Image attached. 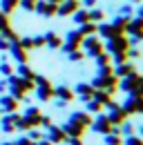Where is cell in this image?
<instances>
[{
    "instance_id": "obj_30",
    "label": "cell",
    "mask_w": 143,
    "mask_h": 145,
    "mask_svg": "<svg viewBox=\"0 0 143 145\" xmlns=\"http://www.w3.org/2000/svg\"><path fill=\"white\" fill-rule=\"evenodd\" d=\"M22 9H27V11H34V7H36V0H20L18 2Z\"/></svg>"
},
{
    "instance_id": "obj_6",
    "label": "cell",
    "mask_w": 143,
    "mask_h": 145,
    "mask_svg": "<svg viewBox=\"0 0 143 145\" xmlns=\"http://www.w3.org/2000/svg\"><path fill=\"white\" fill-rule=\"evenodd\" d=\"M34 11H36V14H40V16H45V18H52L54 14H56V5L49 2V0H36Z\"/></svg>"
},
{
    "instance_id": "obj_7",
    "label": "cell",
    "mask_w": 143,
    "mask_h": 145,
    "mask_svg": "<svg viewBox=\"0 0 143 145\" xmlns=\"http://www.w3.org/2000/svg\"><path fill=\"white\" fill-rule=\"evenodd\" d=\"M139 74L134 72V74H130V76H123L121 80H119V89H123V91H127V94H132V91L136 89V83H139Z\"/></svg>"
},
{
    "instance_id": "obj_9",
    "label": "cell",
    "mask_w": 143,
    "mask_h": 145,
    "mask_svg": "<svg viewBox=\"0 0 143 145\" xmlns=\"http://www.w3.org/2000/svg\"><path fill=\"white\" fill-rule=\"evenodd\" d=\"M36 96H38V101H49V98H54V87L49 85V80L36 85Z\"/></svg>"
},
{
    "instance_id": "obj_25",
    "label": "cell",
    "mask_w": 143,
    "mask_h": 145,
    "mask_svg": "<svg viewBox=\"0 0 143 145\" xmlns=\"http://www.w3.org/2000/svg\"><path fill=\"white\" fill-rule=\"evenodd\" d=\"M18 74H20V78H29V80H34V76H36V74L27 67V63H20V65H18Z\"/></svg>"
},
{
    "instance_id": "obj_27",
    "label": "cell",
    "mask_w": 143,
    "mask_h": 145,
    "mask_svg": "<svg viewBox=\"0 0 143 145\" xmlns=\"http://www.w3.org/2000/svg\"><path fill=\"white\" fill-rule=\"evenodd\" d=\"M105 143L107 145H121L123 141H121V136L116 132H110V134H105Z\"/></svg>"
},
{
    "instance_id": "obj_43",
    "label": "cell",
    "mask_w": 143,
    "mask_h": 145,
    "mask_svg": "<svg viewBox=\"0 0 143 145\" xmlns=\"http://www.w3.org/2000/svg\"><path fill=\"white\" fill-rule=\"evenodd\" d=\"M139 18H143V5L139 7Z\"/></svg>"
},
{
    "instance_id": "obj_38",
    "label": "cell",
    "mask_w": 143,
    "mask_h": 145,
    "mask_svg": "<svg viewBox=\"0 0 143 145\" xmlns=\"http://www.w3.org/2000/svg\"><path fill=\"white\" fill-rule=\"evenodd\" d=\"M125 145H143L141 138H136V136H130L127 141H125Z\"/></svg>"
},
{
    "instance_id": "obj_2",
    "label": "cell",
    "mask_w": 143,
    "mask_h": 145,
    "mask_svg": "<svg viewBox=\"0 0 143 145\" xmlns=\"http://www.w3.org/2000/svg\"><path fill=\"white\" fill-rule=\"evenodd\" d=\"M107 52L110 54H119V52H127L130 49V42H127V38H125V34H121V36H114V38H107Z\"/></svg>"
},
{
    "instance_id": "obj_10",
    "label": "cell",
    "mask_w": 143,
    "mask_h": 145,
    "mask_svg": "<svg viewBox=\"0 0 143 145\" xmlns=\"http://www.w3.org/2000/svg\"><path fill=\"white\" fill-rule=\"evenodd\" d=\"M63 132L70 134V136H78V138H81V136L85 134V125H81L78 121H72V118H70V123L63 127Z\"/></svg>"
},
{
    "instance_id": "obj_16",
    "label": "cell",
    "mask_w": 143,
    "mask_h": 145,
    "mask_svg": "<svg viewBox=\"0 0 143 145\" xmlns=\"http://www.w3.org/2000/svg\"><path fill=\"white\" fill-rule=\"evenodd\" d=\"M54 96H58L60 101H72V98H74V91H72L70 87H63V85H60V87H54Z\"/></svg>"
},
{
    "instance_id": "obj_21",
    "label": "cell",
    "mask_w": 143,
    "mask_h": 145,
    "mask_svg": "<svg viewBox=\"0 0 143 145\" xmlns=\"http://www.w3.org/2000/svg\"><path fill=\"white\" fill-rule=\"evenodd\" d=\"M127 20H130V18H123V16L112 20V27L116 29V34H125V29H127Z\"/></svg>"
},
{
    "instance_id": "obj_36",
    "label": "cell",
    "mask_w": 143,
    "mask_h": 145,
    "mask_svg": "<svg viewBox=\"0 0 143 145\" xmlns=\"http://www.w3.org/2000/svg\"><path fill=\"white\" fill-rule=\"evenodd\" d=\"M121 16H123V18H130V16H132V7H130V5H123V7H121Z\"/></svg>"
},
{
    "instance_id": "obj_1",
    "label": "cell",
    "mask_w": 143,
    "mask_h": 145,
    "mask_svg": "<svg viewBox=\"0 0 143 145\" xmlns=\"http://www.w3.org/2000/svg\"><path fill=\"white\" fill-rule=\"evenodd\" d=\"M81 47H85V54L89 56V58H96L98 54H103L105 52V47H103V42L98 40V38L94 36H83V42H81Z\"/></svg>"
},
{
    "instance_id": "obj_33",
    "label": "cell",
    "mask_w": 143,
    "mask_h": 145,
    "mask_svg": "<svg viewBox=\"0 0 143 145\" xmlns=\"http://www.w3.org/2000/svg\"><path fill=\"white\" fill-rule=\"evenodd\" d=\"M0 74H5V76H11V74H14L11 65H9V63H2V65H0Z\"/></svg>"
},
{
    "instance_id": "obj_22",
    "label": "cell",
    "mask_w": 143,
    "mask_h": 145,
    "mask_svg": "<svg viewBox=\"0 0 143 145\" xmlns=\"http://www.w3.org/2000/svg\"><path fill=\"white\" fill-rule=\"evenodd\" d=\"M72 18H74V22H76V25H83V22H87V9H81V7H78V9H76V11H74V14H72Z\"/></svg>"
},
{
    "instance_id": "obj_31",
    "label": "cell",
    "mask_w": 143,
    "mask_h": 145,
    "mask_svg": "<svg viewBox=\"0 0 143 145\" xmlns=\"http://www.w3.org/2000/svg\"><path fill=\"white\" fill-rule=\"evenodd\" d=\"M18 42H20V47H22V49H34L31 38H18Z\"/></svg>"
},
{
    "instance_id": "obj_35",
    "label": "cell",
    "mask_w": 143,
    "mask_h": 145,
    "mask_svg": "<svg viewBox=\"0 0 143 145\" xmlns=\"http://www.w3.org/2000/svg\"><path fill=\"white\" fill-rule=\"evenodd\" d=\"M31 45H34V47H45V36H36V38H31Z\"/></svg>"
},
{
    "instance_id": "obj_13",
    "label": "cell",
    "mask_w": 143,
    "mask_h": 145,
    "mask_svg": "<svg viewBox=\"0 0 143 145\" xmlns=\"http://www.w3.org/2000/svg\"><path fill=\"white\" fill-rule=\"evenodd\" d=\"M92 98H94V101H98V103H101V105L105 107L107 103L112 101V94H110L107 89H94V94H92Z\"/></svg>"
},
{
    "instance_id": "obj_17",
    "label": "cell",
    "mask_w": 143,
    "mask_h": 145,
    "mask_svg": "<svg viewBox=\"0 0 143 145\" xmlns=\"http://www.w3.org/2000/svg\"><path fill=\"white\" fill-rule=\"evenodd\" d=\"M45 45H47L49 49H58V47L63 45V40H60V38L56 36L54 31H49V34H45Z\"/></svg>"
},
{
    "instance_id": "obj_39",
    "label": "cell",
    "mask_w": 143,
    "mask_h": 145,
    "mask_svg": "<svg viewBox=\"0 0 143 145\" xmlns=\"http://www.w3.org/2000/svg\"><path fill=\"white\" fill-rule=\"evenodd\" d=\"M5 49H9V40L0 36V52H5Z\"/></svg>"
},
{
    "instance_id": "obj_37",
    "label": "cell",
    "mask_w": 143,
    "mask_h": 145,
    "mask_svg": "<svg viewBox=\"0 0 143 145\" xmlns=\"http://www.w3.org/2000/svg\"><path fill=\"white\" fill-rule=\"evenodd\" d=\"M134 96H143V78H139V83H136V89L132 91Z\"/></svg>"
},
{
    "instance_id": "obj_23",
    "label": "cell",
    "mask_w": 143,
    "mask_h": 145,
    "mask_svg": "<svg viewBox=\"0 0 143 145\" xmlns=\"http://www.w3.org/2000/svg\"><path fill=\"white\" fill-rule=\"evenodd\" d=\"M18 2H20V0H0V11L11 14V11L18 7Z\"/></svg>"
},
{
    "instance_id": "obj_26",
    "label": "cell",
    "mask_w": 143,
    "mask_h": 145,
    "mask_svg": "<svg viewBox=\"0 0 143 145\" xmlns=\"http://www.w3.org/2000/svg\"><path fill=\"white\" fill-rule=\"evenodd\" d=\"M7 29H11V22H9V14L0 11V34H2V31H7Z\"/></svg>"
},
{
    "instance_id": "obj_32",
    "label": "cell",
    "mask_w": 143,
    "mask_h": 145,
    "mask_svg": "<svg viewBox=\"0 0 143 145\" xmlns=\"http://www.w3.org/2000/svg\"><path fill=\"white\" fill-rule=\"evenodd\" d=\"M127 60V52H119V54H114V63L116 65H121V63H125Z\"/></svg>"
},
{
    "instance_id": "obj_45",
    "label": "cell",
    "mask_w": 143,
    "mask_h": 145,
    "mask_svg": "<svg viewBox=\"0 0 143 145\" xmlns=\"http://www.w3.org/2000/svg\"><path fill=\"white\" fill-rule=\"evenodd\" d=\"M132 2H143V0H132Z\"/></svg>"
},
{
    "instance_id": "obj_44",
    "label": "cell",
    "mask_w": 143,
    "mask_h": 145,
    "mask_svg": "<svg viewBox=\"0 0 143 145\" xmlns=\"http://www.w3.org/2000/svg\"><path fill=\"white\" fill-rule=\"evenodd\" d=\"M40 145H52V141H40Z\"/></svg>"
},
{
    "instance_id": "obj_24",
    "label": "cell",
    "mask_w": 143,
    "mask_h": 145,
    "mask_svg": "<svg viewBox=\"0 0 143 145\" xmlns=\"http://www.w3.org/2000/svg\"><path fill=\"white\" fill-rule=\"evenodd\" d=\"M87 18L92 22H101V20L105 18V11L103 9H87Z\"/></svg>"
},
{
    "instance_id": "obj_3",
    "label": "cell",
    "mask_w": 143,
    "mask_h": 145,
    "mask_svg": "<svg viewBox=\"0 0 143 145\" xmlns=\"http://www.w3.org/2000/svg\"><path fill=\"white\" fill-rule=\"evenodd\" d=\"M121 107H123L125 114H143V96H134V94H130L127 101H125Z\"/></svg>"
},
{
    "instance_id": "obj_20",
    "label": "cell",
    "mask_w": 143,
    "mask_h": 145,
    "mask_svg": "<svg viewBox=\"0 0 143 145\" xmlns=\"http://www.w3.org/2000/svg\"><path fill=\"white\" fill-rule=\"evenodd\" d=\"M96 27H98L96 22L87 20V22H83V25H81V29H78V31H81V36H92V34H96Z\"/></svg>"
},
{
    "instance_id": "obj_42",
    "label": "cell",
    "mask_w": 143,
    "mask_h": 145,
    "mask_svg": "<svg viewBox=\"0 0 143 145\" xmlns=\"http://www.w3.org/2000/svg\"><path fill=\"white\" fill-rule=\"evenodd\" d=\"M123 132H125V134H132V125H127V123H125V125H123Z\"/></svg>"
},
{
    "instance_id": "obj_4",
    "label": "cell",
    "mask_w": 143,
    "mask_h": 145,
    "mask_svg": "<svg viewBox=\"0 0 143 145\" xmlns=\"http://www.w3.org/2000/svg\"><path fill=\"white\" fill-rule=\"evenodd\" d=\"M81 42H83V36H81V31L76 29V31H67V36H65V42L60 45L67 54L74 52V49H81Z\"/></svg>"
},
{
    "instance_id": "obj_40",
    "label": "cell",
    "mask_w": 143,
    "mask_h": 145,
    "mask_svg": "<svg viewBox=\"0 0 143 145\" xmlns=\"http://www.w3.org/2000/svg\"><path fill=\"white\" fill-rule=\"evenodd\" d=\"M40 125H45V127H52V118H49V116H40Z\"/></svg>"
},
{
    "instance_id": "obj_28",
    "label": "cell",
    "mask_w": 143,
    "mask_h": 145,
    "mask_svg": "<svg viewBox=\"0 0 143 145\" xmlns=\"http://www.w3.org/2000/svg\"><path fill=\"white\" fill-rule=\"evenodd\" d=\"M85 103H87V112H94V114H96V112L103 109V105H101L98 101H94V98H89V101H85Z\"/></svg>"
},
{
    "instance_id": "obj_5",
    "label": "cell",
    "mask_w": 143,
    "mask_h": 145,
    "mask_svg": "<svg viewBox=\"0 0 143 145\" xmlns=\"http://www.w3.org/2000/svg\"><path fill=\"white\" fill-rule=\"evenodd\" d=\"M78 7H81V2H78V0H60V2L56 5V14L65 18V16H72Z\"/></svg>"
},
{
    "instance_id": "obj_12",
    "label": "cell",
    "mask_w": 143,
    "mask_h": 145,
    "mask_svg": "<svg viewBox=\"0 0 143 145\" xmlns=\"http://www.w3.org/2000/svg\"><path fill=\"white\" fill-rule=\"evenodd\" d=\"M134 72H136L134 65H130V63L125 60V63H121V65L114 69V76H116V78H123V76H130V74H134Z\"/></svg>"
},
{
    "instance_id": "obj_41",
    "label": "cell",
    "mask_w": 143,
    "mask_h": 145,
    "mask_svg": "<svg viewBox=\"0 0 143 145\" xmlns=\"http://www.w3.org/2000/svg\"><path fill=\"white\" fill-rule=\"evenodd\" d=\"M83 5H85V7H87V9H92V7H94V5H96V0H83Z\"/></svg>"
},
{
    "instance_id": "obj_8",
    "label": "cell",
    "mask_w": 143,
    "mask_h": 145,
    "mask_svg": "<svg viewBox=\"0 0 143 145\" xmlns=\"http://www.w3.org/2000/svg\"><path fill=\"white\" fill-rule=\"evenodd\" d=\"M92 129L94 132H101V134H110V132H114V125L110 123L107 116H98L96 121H92Z\"/></svg>"
},
{
    "instance_id": "obj_11",
    "label": "cell",
    "mask_w": 143,
    "mask_h": 145,
    "mask_svg": "<svg viewBox=\"0 0 143 145\" xmlns=\"http://www.w3.org/2000/svg\"><path fill=\"white\" fill-rule=\"evenodd\" d=\"M9 52H11V56L16 58L18 63H27V49H22L20 47V42H9Z\"/></svg>"
},
{
    "instance_id": "obj_14",
    "label": "cell",
    "mask_w": 143,
    "mask_h": 145,
    "mask_svg": "<svg viewBox=\"0 0 143 145\" xmlns=\"http://www.w3.org/2000/svg\"><path fill=\"white\" fill-rule=\"evenodd\" d=\"M49 138H52V143H63V141H67V134L60 129V127H49Z\"/></svg>"
},
{
    "instance_id": "obj_19",
    "label": "cell",
    "mask_w": 143,
    "mask_h": 145,
    "mask_svg": "<svg viewBox=\"0 0 143 145\" xmlns=\"http://www.w3.org/2000/svg\"><path fill=\"white\" fill-rule=\"evenodd\" d=\"M72 121H78V123H81V125H92V116H89V114H85V112H74V114H72Z\"/></svg>"
},
{
    "instance_id": "obj_29",
    "label": "cell",
    "mask_w": 143,
    "mask_h": 145,
    "mask_svg": "<svg viewBox=\"0 0 143 145\" xmlns=\"http://www.w3.org/2000/svg\"><path fill=\"white\" fill-rule=\"evenodd\" d=\"M110 63H112V58H110V56H107L105 52L96 56V65H98V67H105V65H110Z\"/></svg>"
},
{
    "instance_id": "obj_18",
    "label": "cell",
    "mask_w": 143,
    "mask_h": 145,
    "mask_svg": "<svg viewBox=\"0 0 143 145\" xmlns=\"http://www.w3.org/2000/svg\"><path fill=\"white\" fill-rule=\"evenodd\" d=\"M76 94H81V96H83V101H89V98H92V94H94V87L87 85V83H81V85H76Z\"/></svg>"
},
{
    "instance_id": "obj_15",
    "label": "cell",
    "mask_w": 143,
    "mask_h": 145,
    "mask_svg": "<svg viewBox=\"0 0 143 145\" xmlns=\"http://www.w3.org/2000/svg\"><path fill=\"white\" fill-rule=\"evenodd\" d=\"M0 107L5 109V112H14V109L18 107V101L14 96H2V98H0Z\"/></svg>"
},
{
    "instance_id": "obj_34",
    "label": "cell",
    "mask_w": 143,
    "mask_h": 145,
    "mask_svg": "<svg viewBox=\"0 0 143 145\" xmlns=\"http://www.w3.org/2000/svg\"><path fill=\"white\" fill-rule=\"evenodd\" d=\"M83 52L81 49H74V52H70V60H83Z\"/></svg>"
}]
</instances>
